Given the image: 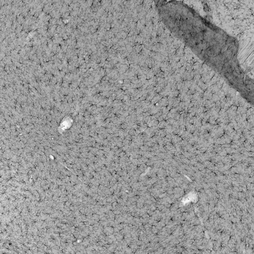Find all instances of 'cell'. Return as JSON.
Returning a JSON list of instances; mask_svg holds the SVG:
<instances>
[{
    "label": "cell",
    "mask_w": 254,
    "mask_h": 254,
    "mask_svg": "<svg viewBox=\"0 0 254 254\" xmlns=\"http://www.w3.org/2000/svg\"><path fill=\"white\" fill-rule=\"evenodd\" d=\"M156 5L166 27L202 62L225 77H244L235 38L182 1H158Z\"/></svg>",
    "instance_id": "1"
}]
</instances>
